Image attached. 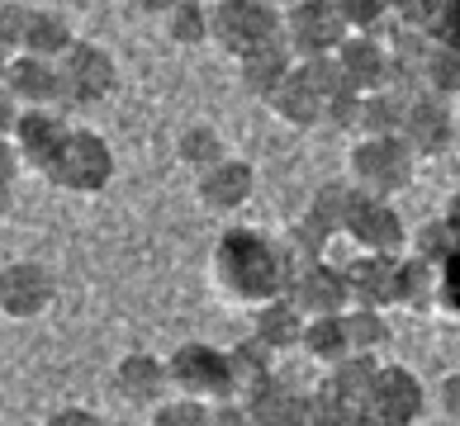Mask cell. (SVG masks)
Instances as JSON below:
<instances>
[{
	"mask_svg": "<svg viewBox=\"0 0 460 426\" xmlns=\"http://www.w3.org/2000/svg\"><path fill=\"white\" fill-rule=\"evenodd\" d=\"M337 5H342L347 24L361 33H380L385 20H394V0H337Z\"/></svg>",
	"mask_w": 460,
	"mask_h": 426,
	"instance_id": "38",
	"label": "cell"
},
{
	"mask_svg": "<svg viewBox=\"0 0 460 426\" xmlns=\"http://www.w3.org/2000/svg\"><path fill=\"white\" fill-rule=\"evenodd\" d=\"M403 138L418 157H441L456 138L451 100L437 95V91H418L413 100H408V114H403Z\"/></svg>",
	"mask_w": 460,
	"mask_h": 426,
	"instance_id": "15",
	"label": "cell"
},
{
	"mask_svg": "<svg viewBox=\"0 0 460 426\" xmlns=\"http://www.w3.org/2000/svg\"><path fill=\"white\" fill-rule=\"evenodd\" d=\"M48 426H100V413H91V407H62V413L48 417Z\"/></svg>",
	"mask_w": 460,
	"mask_h": 426,
	"instance_id": "42",
	"label": "cell"
},
{
	"mask_svg": "<svg viewBox=\"0 0 460 426\" xmlns=\"http://www.w3.org/2000/svg\"><path fill=\"white\" fill-rule=\"evenodd\" d=\"M209 417H214V403H204V398H190V394H181L176 403H157L152 407V426H209Z\"/></svg>",
	"mask_w": 460,
	"mask_h": 426,
	"instance_id": "34",
	"label": "cell"
},
{
	"mask_svg": "<svg viewBox=\"0 0 460 426\" xmlns=\"http://www.w3.org/2000/svg\"><path fill=\"white\" fill-rule=\"evenodd\" d=\"M428 413V388L408 365H380L370 388V422L375 426H413Z\"/></svg>",
	"mask_w": 460,
	"mask_h": 426,
	"instance_id": "11",
	"label": "cell"
},
{
	"mask_svg": "<svg viewBox=\"0 0 460 426\" xmlns=\"http://www.w3.org/2000/svg\"><path fill=\"white\" fill-rule=\"evenodd\" d=\"M128 5L138 10V14H147V20H166V14H172L181 0H128Z\"/></svg>",
	"mask_w": 460,
	"mask_h": 426,
	"instance_id": "45",
	"label": "cell"
},
{
	"mask_svg": "<svg viewBox=\"0 0 460 426\" xmlns=\"http://www.w3.org/2000/svg\"><path fill=\"white\" fill-rule=\"evenodd\" d=\"M299 270V256L289 251L285 237H270L261 228H228L214 242V280L237 303H266L276 294H289V280Z\"/></svg>",
	"mask_w": 460,
	"mask_h": 426,
	"instance_id": "1",
	"label": "cell"
},
{
	"mask_svg": "<svg viewBox=\"0 0 460 426\" xmlns=\"http://www.w3.org/2000/svg\"><path fill=\"white\" fill-rule=\"evenodd\" d=\"M166 39H172L176 48H199V43H214V20L209 10L199 5V0H181V5L166 14Z\"/></svg>",
	"mask_w": 460,
	"mask_h": 426,
	"instance_id": "31",
	"label": "cell"
},
{
	"mask_svg": "<svg viewBox=\"0 0 460 426\" xmlns=\"http://www.w3.org/2000/svg\"><path fill=\"white\" fill-rule=\"evenodd\" d=\"M413 251L418 256H428V261H447L451 251H460V242H456V232H451V223L447 218H432V223H422L418 232H413Z\"/></svg>",
	"mask_w": 460,
	"mask_h": 426,
	"instance_id": "37",
	"label": "cell"
},
{
	"mask_svg": "<svg viewBox=\"0 0 460 426\" xmlns=\"http://www.w3.org/2000/svg\"><path fill=\"white\" fill-rule=\"evenodd\" d=\"M295 62H299V53L289 48V39L280 33L276 43H266V48H257V53L237 57V81H243L247 95L270 100V95H276V85L295 72Z\"/></svg>",
	"mask_w": 460,
	"mask_h": 426,
	"instance_id": "23",
	"label": "cell"
},
{
	"mask_svg": "<svg viewBox=\"0 0 460 426\" xmlns=\"http://www.w3.org/2000/svg\"><path fill=\"white\" fill-rule=\"evenodd\" d=\"M337 66H342V76L356 91L370 95V91H380V85H389V43L380 33L351 29L342 39V48H337Z\"/></svg>",
	"mask_w": 460,
	"mask_h": 426,
	"instance_id": "19",
	"label": "cell"
},
{
	"mask_svg": "<svg viewBox=\"0 0 460 426\" xmlns=\"http://www.w3.org/2000/svg\"><path fill=\"white\" fill-rule=\"evenodd\" d=\"M233 355V379H237V398H247L252 388H257L266 374H276V351L266 346L261 336H247L237 341V346L228 351Z\"/></svg>",
	"mask_w": 460,
	"mask_h": 426,
	"instance_id": "30",
	"label": "cell"
},
{
	"mask_svg": "<svg viewBox=\"0 0 460 426\" xmlns=\"http://www.w3.org/2000/svg\"><path fill=\"white\" fill-rule=\"evenodd\" d=\"M304 322H309V313L299 309L289 294H276V299H266L252 309V336H261L270 351H295L299 341H304Z\"/></svg>",
	"mask_w": 460,
	"mask_h": 426,
	"instance_id": "24",
	"label": "cell"
},
{
	"mask_svg": "<svg viewBox=\"0 0 460 426\" xmlns=\"http://www.w3.org/2000/svg\"><path fill=\"white\" fill-rule=\"evenodd\" d=\"M24 29H29V5L20 0H0V53H24Z\"/></svg>",
	"mask_w": 460,
	"mask_h": 426,
	"instance_id": "39",
	"label": "cell"
},
{
	"mask_svg": "<svg viewBox=\"0 0 460 426\" xmlns=\"http://www.w3.org/2000/svg\"><path fill=\"white\" fill-rule=\"evenodd\" d=\"M428 91L456 100L460 95V48L437 43L432 48V62H428Z\"/></svg>",
	"mask_w": 460,
	"mask_h": 426,
	"instance_id": "35",
	"label": "cell"
},
{
	"mask_svg": "<svg viewBox=\"0 0 460 426\" xmlns=\"http://www.w3.org/2000/svg\"><path fill=\"white\" fill-rule=\"evenodd\" d=\"M437 39L418 24H399L389 33V81L403 91H428V62H432Z\"/></svg>",
	"mask_w": 460,
	"mask_h": 426,
	"instance_id": "21",
	"label": "cell"
},
{
	"mask_svg": "<svg viewBox=\"0 0 460 426\" xmlns=\"http://www.w3.org/2000/svg\"><path fill=\"white\" fill-rule=\"evenodd\" d=\"M166 388H172L166 361H157V355H147V351H128L124 361L114 365V394L128 407H157Z\"/></svg>",
	"mask_w": 460,
	"mask_h": 426,
	"instance_id": "20",
	"label": "cell"
},
{
	"mask_svg": "<svg viewBox=\"0 0 460 426\" xmlns=\"http://www.w3.org/2000/svg\"><path fill=\"white\" fill-rule=\"evenodd\" d=\"M399 303L413 313H437V261L428 256H403L399 270Z\"/></svg>",
	"mask_w": 460,
	"mask_h": 426,
	"instance_id": "27",
	"label": "cell"
},
{
	"mask_svg": "<svg viewBox=\"0 0 460 426\" xmlns=\"http://www.w3.org/2000/svg\"><path fill=\"white\" fill-rule=\"evenodd\" d=\"M403 5H408V0H394V20H399V10H403Z\"/></svg>",
	"mask_w": 460,
	"mask_h": 426,
	"instance_id": "49",
	"label": "cell"
},
{
	"mask_svg": "<svg viewBox=\"0 0 460 426\" xmlns=\"http://www.w3.org/2000/svg\"><path fill=\"white\" fill-rule=\"evenodd\" d=\"M20 109H24V105H20V95H14L10 85L0 81V133H10V128H14V118H20Z\"/></svg>",
	"mask_w": 460,
	"mask_h": 426,
	"instance_id": "43",
	"label": "cell"
},
{
	"mask_svg": "<svg viewBox=\"0 0 460 426\" xmlns=\"http://www.w3.org/2000/svg\"><path fill=\"white\" fill-rule=\"evenodd\" d=\"M166 374H172L176 394H190L204 403H224L237 398V379H233V355L214 341H181L166 355Z\"/></svg>",
	"mask_w": 460,
	"mask_h": 426,
	"instance_id": "6",
	"label": "cell"
},
{
	"mask_svg": "<svg viewBox=\"0 0 460 426\" xmlns=\"http://www.w3.org/2000/svg\"><path fill=\"white\" fill-rule=\"evenodd\" d=\"M351 33L337 0H295L285 10V39L299 57H332Z\"/></svg>",
	"mask_w": 460,
	"mask_h": 426,
	"instance_id": "10",
	"label": "cell"
},
{
	"mask_svg": "<svg viewBox=\"0 0 460 426\" xmlns=\"http://www.w3.org/2000/svg\"><path fill=\"white\" fill-rule=\"evenodd\" d=\"M347 332H351V351H370V355L394 336L385 309H370V303H351L347 309Z\"/></svg>",
	"mask_w": 460,
	"mask_h": 426,
	"instance_id": "33",
	"label": "cell"
},
{
	"mask_svg": "<svg viewBox=\"0 0 460 426\" xmlns=\"http://www.w3.org/2000/svg\"><path fill=\"white\" fill-rule=\"evenodd\" d=\"M380 361L370 351H351L347 361L328 365V374L314 384V422L323 426H361L370 422V388Z\"/></svg>",
	"mask_w": 460,
	"mask_h": 426,
	"instance_id": "3",
	"label": "cell"
},
{
	"mask_svg": "<svg viewBox=\"0 0 460 426\" xmlns=\"http://www.w3.org/2000/svg\"><path fill=\"white\" fill-rule=\"evenodd\" d=\"M441 407H447V417H456V422H460V369L441 379Z\"/></svg>",
	"mask_w": 460,
	"mask_h": 426,
	"instance_id": "44",
	"label": "cell"
},
{
	"mask_svg": "<svg viewBox=\"0 0 460 426\" xmlns=\"http://www.w3.org/2000/svg\"><path fill=\"white\" fill-rule=\"evenodd\" d=\"M72 128H76V124L66 118L62 105H24L10 133H14V143H20L24 166L43 170L48 161L58 157V147L66 143V133H72Z\"/></svg>",
	"mask_w": 460,
	"mask_h": 426,
	"instance_id": "14",
	"label": "cell"
},
{
	"mask_svg": "<svg viewBox=\"0 0 460 426\" xmlns=\"http://www.w3.org/2000/svg\"><path fill=\"white\" fill-rule=\"evenodd\" d=\"M10 76V53H0V81Z\"/></svg>",
	"mask_w": 460,
	"mask_h": 426,
	"instance_id": "48",
	"label": "cell"
},
{
	"mask_svg": "<svg viewBox=\"0 0 460 426\" xmlns=\"http://www.w3.org/2000/svg\"><path fill=\"white\" fill-rule=\"evenodd\" d=\"M418 91H403V85H380V91L366 95L361 105V128L356 133H403V114H408V100Z\"/></svg>",
	"mask_w": 460,
	"mask_h": 426,
	"instance_id": "26",
	"label": "cell"
},
{
	"mask_svg": "<svg viewBox=\"0 0 460 426\" xmlns=\"http://www.w3.org/2000/svg\"><path fill=\"white\" fill-rule=\"evenodd\" d=\"M176 157L199 176L204 166H214L218 157H228V147H224V138H218L209 124H190V128L176 133Z\"/></svg>",
	"mask_w": 460,
	"mask_h": 426,
	"instance_id": "32",
	"label": "cell"
},
{
	"mask_svg": "<svg viewBox=\"0 0 460 426\" xmlns=\"http://www.w3.org/2000/svg\"><path fill=\"white\" fill-rule=\"evenodd\" d=\"M20 143H14V133H0V185H14V176H20Z\"/></svg>",
	"mask_w": 460,
	"mask_h": 426,
	"instance_id": "41",
	"label": "cell"
},
{
	"mask_svg": "<svg viewBox=\"0 0 460 426\" xmlns=\"http://www.w3.org/2000/svg\"><path fill=\"white\" fill-rule=\"evenodd\" d=\"M209 20H214V43L233 62L285 33V14L270 0H218V5H209Z\"/></svg>",
	"mask_w": 460,
	"mask_h": 426,
	"instance_id": "8",
	"label": "cell"
},
{
	"mask_svg": "<svg viewBox=\"0 0 460 426\" xmlns=\"http://www.w3.org/2000/svg\"><path fill=\"white\" fill-rule=\"evenodd\" d=\"M5 85L20 95V105H62V66H58V57L14 53Z\"/></svg>",
	"mask_w": 460,
	"mask_h": 426,
	"instance_id": "22",
	"label": "cell"
},
{
	"mask_svg": "<svg viewBox=\"0 0 460 426\" xmlns=\"http://www.w3.org/2000/svg\"><path fill=\"white\" fill-rule=\"evenodd\" d=\"M58 299V280L43 261H10L0 265V313L14 322L43 317Z\"/></svg>",
	"mask_w": 460,
	"mask_h": 426,
	"instance_id": "12",
	"label": "cell"
},
{
	"mask_svg": "<svg viewBox=\"0 0 460 426\" xmlns=\"http://www.w3.org/2000/svg\"><path fill=\"white\" fill-rule=\"evenodd\" d=\"M347 204H351V180H328V185L314 190L304 218L332 242V237H342V228H347Z\"/></svg>",
	"mask_w": 460,
	"mask_h": 426,
	"instance_id": "28",
	"label": "cell"
},
{
	"mask_svg": "<svg viewBox=\"0 0 460 426\" xmlns=\"http://www.w3.org/2000/svg\"><path fill=\"white\" fill-rule=\"evenodd\" d=\"M418 152L408 147L403 133H361V143L351 147V180L370 195L394 199L399 190L413 185Z\"/></svg>",
	"mask_w": 460,
	"mask_h": 426,
	"instance_id": "4",
	"label": "cell"
},
{
	"mask_svg": "<svg viewBox=\"0 0 460 426\" xmlns=\"http://www.w3.org/2000/svg\"><path fill=\"white\" fill-rule=\"evenodd\" d=\"M5 213H10V185H0V223H5Z\"/></svg>",
	"mask_w": 460,
	"mask_h": 426,
	"instance_id": "47",
	"label": "cell"
},
{
	"mask_svg": "<svg viewBox=\"0 0 460 426\" xmlns=\"http://www.w3.org/2000/svg\"><path fill=\"white\" fill-rule=\"evenodd\" d=\"M299 351L309 355V361H318L323 369L337 365V361H347L351 355V332H347V313H318L304 322V341H299Z\"/></svg>",
	"mask_w": 460,
	"mask_h": 426,
	"instance_id": "25",
	"label": "cell"
},
{
	"mask_svg": "<svg viewBox=\"0 0 460 426\" xmlns=\"http://www.w3.org/2000/svg\"><path fill=\"white\" fill-rule=\"evenodd\" d=\"M437 313L460 327V251L437 265Z\"/></svg>",
	"mask_w": 460,
	"mask_h": 426,
	"instance_id": "36",
	"label": "cell"
},
{
	"mask_svg": "<svg viewBox=\"0 0 460 426\" xmlns=\"http://www.w3.org/2000/svg\"><path fill=\"white\" fill-rule=\"evenodd\" d=\"M72 43H76V33H72V24H66L58 10H33V5H29L24 53H39V57H62Z\"/></svg>",
	"mask_w": 460,
	"mask_h": 426,
	"instance_id": "29",
	"label": "cell"
},
{
	"mask_svg": "<svg viewBox=\"0 0 460 426\" xmlns=\"http://www.w3.org/2000/svg\"><path fill=\"white\" fill-rule=\"evenodd\" d=\"M252 422L266 426H295V422H314V394H304L299 384H289L285 374H266V379L243 398Z\"/></svg>",
	"mask_w": 460,
	"mask_h": 426,
	"instance_id": "18",
	"label": "cell"
},
{
	"mask_svg": "<svg viewBox=\"0 0 460 426\" xmlns=\"http://www.w3.org/2000/svg\"><path fill=\"white\" fill-rule=\"evenodd\" d=\"M428 33L437 43H447V48H460V0H447V5H441V14L432 20Z\"/></svg>",
	"mask_w": 460,
	"mask_h": 426,
	"instance_id": "40",
	"label": "cell"
},
{
	"mask_svg": "<svg viewBox=\"0 0 460 426\" xmlns=\"http://www.w3.org/2000/svg\"><path fill=\"white\" fill-rule=\"evenodd\" d=\"M399 270H403V251H356L347 261L351 303H370V309L399 303Z\"/></svg>",
	"mask_w": 460,
	"mask_h": 426,
	"instance_id": "17",
	"label": "cell"
},
{
	"mask_svg": "<svg viewBox=\"0 0 460 426\" xmlns=\"http://www.w3.org/2000/svg\"><path fill=\"white\" fill-rule=\"evenodd\" d=\"M58 66H62V109L66 114L105 105L119 85V62L110 57V48H100L91 39H76L58 57Z\"/></svg>",
	"mask_w": 460,
	"mask_h": 426,
	"instance_id": "7",
	"label": "cell"
},
{
	"mask_svg": "<svg viewBox=\"0 0 460 426\" xmlns=\"http://www.w3.org/2000/svg\"><path fill=\"white\" fill-rule=\"evenodd\" d=\"M342 237H351L356 251H403L408 247V223L394 209V199L370 195L351 180V204H347V228Z\"/></svg>",
	"mask_w": 460,
	"mask_h": 426,
	"instance_id": "9",
	"label": "cell"
},
{
	"mask_svg": "<svg viewBox=\"0 0 460 426\" xmlns=\"http://www.w3.org/2000/svg\"><path fill=\"white\" fill-rule=\"evenodd\" d=\"M441 218H447V223H451L456 242H460V195H451V199H447V209H441Z\"/></svg>",
	"mask_w": 460,
	"mask_h": 426,
	"instance_id": "46",
	"label": "cell"
},
{
	"mask_svg": "<svg viewBox=\"0 0 460 426\" xmlns=\"http://www.w3.org/2000/svg\"><path fill=\"white\" fill-rule=\"evenodd\" d=\"M289 299H295L309 317H318V313H347L351 309L347 265H332L328 256H309V261H299L295 280H289Z\"/></svg>",
	"mask_w": 460,
	"mask_h": 426,
	"instance_id": "13",
	"label": "cell"
},
{
	"mask_svg": "<svg viewBox=\"0 0 460 426\" xmlns=\"http://www.w3.org/2000/svg\"><path fill=\"white\" fill-rule=\"evenodd\" d=\"M342 85H351V81L337 66V53L332 57H299L295 72L276 85V95L266 105L289 128H314V124H328V105Z\"/></svg>",
	"mask_w": 460,
	"mask_h": 426,
	"instance_id": "2",
	"label": "cell"
},
{
	"mask_svg": "<svg viewBox=\"0 0 460 426\" xmlns=\"http://www.w3.org/2000/svg\"><path fill=\"white\" fill-rule=\"evenodd\" d=\"M39 176H48L58 190H72V195H100L114 180V147L95 128H72L66 143L58 147V157Z\"/></svg>",
	"mask_w": 460,
	"mask_h": 426,
	"instance_id": "5",
	"label": "cell"
},
{
	"mask_svg": "<svg viewBox=\"0 0 460 426\" xmlns=\"http://www.w3.org/2000/svg\"><path fill=\"white\" fill-rule=\"evenodd\" d=\"M252 195H257V170L243 157H218L214 166H204L199 180H195V199L209 213H237Z\"/></svg>",
	"mask_w": 460,
	"mask_h": 426,
	"instance_id": "16",
	"label": "cell"
}]
</instances>
